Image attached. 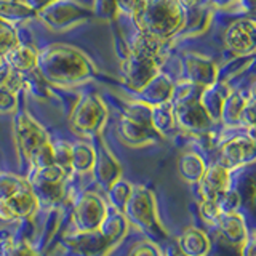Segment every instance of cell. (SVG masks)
I'll use <instances>...</instances> for the list:
<instances>
[{"instance_id":"obj_1","label":"cell","mask_w":256,"mask_h":256,"mask_svg":"<svg viewBox=\"0 0 256 256\" xmlns=\"http://www.w3.org/2000/svg\"><path fill=\"white\" fill-rule=\"evenodd\" d=\"M134 21L144 34L164 38L178 30L182 21L178 0H136Z\"/></svg>"},{"instance_id":"obj_2","label":"cell","mask_w":256,"mask_h":256,"mask_svg":"<svg viewBox=\"0 0 256 256\" xmlns=\"http://www.w3.org/2000/svg\"><path fill=\"white\" fill-rule=\"evenodd\" d=\"M122 213L130 226L144 232L152 242L157 244L168 238V232L162 226L157 214L156 196L149 188L133 186L132 196Z\"/></svg>"},{"instance_id":"obj_3","label":"cell","mask_w":256,"mask_h":256,"mask_svg":"<svg viewBox=\"0 0 256 256\" xmlns=\"http://www.w3.org/2000/svg\"><path fill=\"white\" fill-rule=\"evenodd\" d=\"M69 173H66L58 165H50L45 168L32 170L28 176L30 190L34 192L38 205L53 206L62 202L66 197V181Z\"/></svg>"},{"instance_id":"obj_4","label":"cell","mask_w":256,"mask_h":256,"mask_svg":"<svg viewBox=\"0 0 256 256\" xmlns=\"http://www.w3.org/2000/svg\"><path fill=\"white\" fill-rule=\"evenodd\" d=\"M108 213L106 202L93 190L84 192L76 198L72 206V220H74L76 230L78 232H93L100 228L104 216Z\"/></svg>"},{"instance_id":"obj_5","label":"cell","mask_w":256,"mask_h":256,"mask_svg":"<svg viewBox=\"0 0 256 256\" xmlns=\"http://www.w3.org/2000/svg\"><path fill=\"white\" fill-rule=\"evenodd\" d=\"M14 142L18 148L20 157L24 162H29L30 156L38 150L44 144L50 142L46 132L26 112L16 117L14 122Z\"/></svg>"},{"instance_id":"obj_6","label":"cell","mask_w":256,"mask_h":256,"mask_svg":"<svg viewBox=\"0 0 256 256\" xmlns=\"http://www.w3.org/2000/svg\"><path fill=\"white\" fill-rule=\"evenodd\" d=\"M104 120H106V109L102 102L98 98L88 96L76 108L70 117V126L76 133L90 138L100 133Z\"/></svg>"},{"instance_id":"obj_7","label":"cell","mask_w":256,"mask_h":256,"mask_svg":"<svg viewBox=\"0 0 256 256\" xmlns=\"http://www.w3.org/2000/svg\"><path fill=\"white\" fill-rule=\"evenodd\" d=\"M254 160V140L253 136H236L220 148L216 164L232 172L238 166L252 164Z\"/></svg>"},{"instance_id":"obj_8","label":"cell","mask_w":256,"mask_h":256,"mask_svg":"<svg viewBox=\"0 0 256 256\" xmlns=\"http://www.w3.org/2000/svg\"><path fill=\"white\" fill-rule=\"evenodd\" d=\"M38 206V200L30 190V186H28L12 197L0 200V221L30 220L37 213Z\"/></svg>"},{"instance_id":"obj_9","label":"cell","mask_w":256,"mask_h":256,"mask_svg":"<svg viewBox=\"0 0 256 256\" xmlns=\"http://www.w3.org/2000/svg\"><path fill=\"white\" fill-rule=\"evenodd\" d=\"M176 125L192 133H204L210 128L213 120L206 114L202 102L197 100L184 98L178 102V106L173 110Z\"/></svg>"},{"instance_id":"obj_10","label":"cell","mask_w":256,"mask_h":256,"mask_svg":"<svg viewBox=\"0 0 256 256\" xmlns=\"http://www.w3.org/2000/svg\"><path fill=\"white\" fill-rule=\"evenodd\" d=\"M94 149V162L92 166V173L96 182L106 190L117 180L122 178V166L117 162V158L112 156V152L106 148L104 142H98Z\"/></svg>"},{"instance_id":"obj_11","label":"cell","mask_w":256,"mask_h":256,"mask_svg":"<svg viewBox=\"0 0 256 256\" xmlns=\"http://www.w3.org/2000/svg\"><path fill=\"white\" fill-rule=\"evenodd\" d=\"M64 245L76 256H106L112 248L101 237L98 230L93 232H78L64 237Z\"/></svg>"},{"instance_id":"obj_12","label":"cell","mask_w":256,"mask_h":256,"mask_svg":"<svg viewBox=\"0 0 256 256\" xmlns=\"http://www.w3.org/2000/svg\"><path fill=\"white\" fill-rule=\"evenodd\" d=\"M118 136L125 144L133 148L144 146L156 140V130L150 125V118L128 116L118 124Z\"/></svg>"},{"instance_id":"obj_13","label":"cell","mask_w":256,"mask_h":256,"mask_svg":"<svg viewBox=\"0 0 256 256\" xmlns=\"http://www.w3.org/2000/svg\"><path fill=\"white\" fill-rule=\"evenodd\" d=\"M213 226L220 230V234L226 242L236 248H240L248 237V228L246 221L238 212H230V213H220L216 218Z\"/></svg>"},{"instance_id":"obj_14","label":"cell","mask_w":256,"mask_h":256,"mask_svg":"<svg viewBox=\"0 0 256 256\" xmlns=\"http://www.w3.org/2000/svg\"><path fill=\"white\" fill-rule=\"evenodd\" d=\"M230 172L226 170L224 166L218 165V164H213L210 166L205 168V173L202 176L198 184V189H200V194H202L204 200H213L220 192L226 190L230 188Z\"/></svg>"},{"instance_id":"obj_15","label":"cell","mask_w":256,"mask_h":256,"mask_svg":"<svg viewBox=\"0 0 256 256\" xmlns=\"http://www.w3.org/2000/svg\"><path fill=\"white\" fill-rule=\"evenodd\" d=\"M128 228H130V224H128L122 212L116 210V208H110V210L108 208L106 216H104L102 222L96 230L100 232L101 237L106 240L110 248H114L126 237Z\"/></svg>"},{"instance_id":"obj_16","label":"cell","mask_w":256,"mask_h":256,"mask_svg":"<svg viewBox=\"0 0 256 256\" xmlns=\"http://www.w3.org/2000/svg\"><path fill=\"white\" fill-rule=\"evenodd\" d=\"M178 248L182 256H206L212 252V242L205 230L189 228L178 238Z\"/></svg>"},{"instance_id":"obj_17","label":"cell","mask_w":256,"mask_h":256,"mask_svg":"<svg viewBox=\"0 0 256 256\" xmlns=\"http://www.w3.org/2000/svg\"><path fill=\"white\" fill-rule=\"evenodd\" d=\"M253 29L254 24L252 21H238L234 26L229 28L226 34V44L230 50L246 52L253 48Z\"/></svg>"},{"instance_id":"obj_18","label":"cell","mask_w":256,"mask_h":256,"mask_svg":"<svg viewBox=\"0 0 256 256\" xmlns=\"http://www.w3.org/2000/svg\"><path fill=\"white\" fill-rule=\"evenodd\" d=\"M180 174L188 184H197L205 173V162L204 158L197 156L196 152H186L180 158Z\"/></svg>"},{"instance_id":"obj_19","label":"cell","mask_w":256,"mask_h":256,"mask_svg":"<svg viewBox=\"0 0 256 256\" xmlns=\"http://www.w3.org/2000/svg\"><path fill=\"white\" fill-rule=\"evenodd\" d=\"M94 162V149L86 142H76L72 146V158H70V172L77 174H85L92 172Z\"/></svg>"},{"instance_id":"obj_20","label":"cell","mask_w":256,"mask_h":256,"mask_svg":"<svg viewBox=\"0 0 256 256\" xmlns=\"http://www.w3.org/2000/svg\"><path fill=\"white\" fill-rule=\"evenodd\" d=\"M6 60L10 64H13V68L16 70L26 72V70H30V69H34L37 66L38 56L30 46L14 45L12 50L6 53Z\"/></svg>"},{"instance_id":"obj_21","label":"cell","mask_w":256,"mask_h":256,"mask_svg":"<svg viewBox=\"0 0 256 256\" xmlns=\"http://www.w3.org/2000/svg\"><path fill=\"white\" fill-rule=\"evenodd\" d=\"M132 190H133V184H130L122 178L117 180L112 186L106 189V196H108L110 206L116 208L118 212H124L128 198L132 196Z\"/></svg>"},{"instance_id":"obj_22","label":"cell","mask_w":256,"mask_h":256,"mask_svg":"<svg viewBox=\"0 0 256 256\" xmlns=\"http://www.w3.org/2000/svg\"><path fill=\"white\" fill-rule=\"evenodd\" d=\"M0 256H38L29 240L8 236L0 240Z\"/></svg>"},{"instance_id":"obj_23","label":"cell","mask_w":256,"mask_h":256,"mask_svg":"<svg viewBox=\"0 0 256 256\" xmlns=\"http://www.w3.org/2000/svg\"><path fill=\"white\" fill-rule=\"evenodd\" d=\"M29 182L22 176H16L10 173H0V200L12 197L16 192L28 188Z\"/></svg>"},{"instance_id":"obj_24","label":"cell","mask_w":256,"mask_h":256,"mask_svg":"<svg viewBox=\"0 0 256 256\" xmlns=\"http://www.w3.org/2000/svg\"><path fill=\"white\" fill-rule=\"evenodd\" d=\"M216 205H218L220 212L221 213H230V212H237L238 206H240V202H242V198H240V194L237 189H226L220 192L218 196H216L214 198Z\"/></svg>"},{"instance_id":"obj_25","label":"cell","mask_w":256,"mask_h":256,"mask_svg":"<svg viewBox=\"0 0 256 256\" xmlns=\"http://www.w3.org/2000/svg\"><path fill=\"white\" fill-rule=\"evenodd\" d=\"M53 146V162L54 165H58L60 168H62L66 173H72L70 172V158H72V146L64 141H58V142H52Z\"/></svg>"},{"instance_id":"obj_26","label":"cell","mask_w":256,"mask_h":256,"mask_svg":"<svg viewBox=\"0 0 256 256\" xmlns=\"http://www.w3.org/2000/svg\"><path fill=\"white\" fill-rule=\"evenodd\" d=\"M14 45H18L14 30L8 24L0 21V54H6Z\"/></svg>"},{"instance_id":"obj_27","label":"cell","mask_w":256,"mask_h":256,"mask_svg":"<svg viewBox=\"0 0 256 256\" xmlns=\"http://www.w3.org/2000/svg\"><path fill=\"white\" fill-rule=\"evenodd\" d=\"M128 256H165V253H162V250H160L156 242H152V240H142V242L133 245Z\"/></svg>"},{"instance_id":"obj_28","label":"cell","mask_w":256,"mask_h":256,"mask_svg":"<svg viewBox=\"0 0 256 256\" xmlns=\"http://www.w3.org/2000/svg\"><path fill=\"white\" fill-rule=\"evenodd\" d=\"M220 208L218 205H216L214 200H204L202 204H200V216H202V220L206 222V224H210V226H213L216 218H218V214H220Z\"/></svg>"},{"instance_id":"obj_29","label":"cell","mask_w":256,"mask_h":256,"mask_svg":"<svg viewBox=\"0 0 256 256\" xmlns=\"http://www.w3.org/2000/svg\"><path fill=\"white\" fill-rule=\"evenodd\" d=\"M254 250H256V245H254V234L250 232L245 240V244L240 246V256H254Z\"/></svg>"},{"instance_id":"obj_30","label":"cell","mask_w":256,"mask_h":256,"mask_svg":"<svg viewBox=\"0 0 256 256\" xmlns=\"http://www.w3.org/2000/svg\"><path fill=\"white\" fill-rule=\"evenodd\" d=\"M165 256H182L178 250H174V248H170L166 253H165Z\"/></svg>"}]
</instances>
